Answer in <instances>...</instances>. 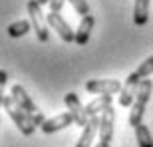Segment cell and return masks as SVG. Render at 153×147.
<instances>
[{
	"instance_id": "cell-19",
	"label": "cell",
	"mask_w": 153,
	"mask_h": 147,
	"mask_svg": "<svg viewBox=\"0 0 153 147\" xmlns=\"http://www.w3.org/2000/svg\"><path fill=\"white\" fill-rule=\"evenodd\" d=\"M64 2H66V0H50V10L52 12H60L62 6H64Z\"/></svg>"
},
{
	"instance_id": "cell-11",
	"label": "cell",
	"mask_w": 153,
	"mask_h": 147,
	"mask_svg": "<svg viewBox=\"0 0 153 147\" xmlns=\"http://www.w3.org/2000/svg\"><path fill=\"white\" fill-rule=\"evenodd\" d=\"M10 96L14 97V102L20 105V108L24 109V111H28L30 115H36L38 113V108H36V103H34V99L26 94V90H24L22 85H12V90H10Z\"/></svg>"
},
{
	"instance_id": "cell-17",
	"label": "cell",
	"mask_w": 153,
	"mask_h": 147,
	"mask_svg": "<svg viewBox=\"0 0 153 147\" xmlns=\"http://www.w3.org/2000/svg\"><path fill=\"white\" fill-rule=\"evenodd\" d=\"M137 74H139V78L141 79H147L149 76L153 74V56H149V58H145L139 66H137V70H135Z\"/></svg>"
},
{
	"instance_id": "cell-1",
	"label": "cell",
	"mask_w": 153,
	"mask_h": 147,
	"mask_svg": "<svg viewBox=\"0 0 153 147\" xmlns=\"http://www.w3.org/2000/svg\"><path fill=\"white\" fill-rule=\"evenodd\" d=\"M2 105H4V111L8 113V117L16 123V127L20 129L22 135H32L34 129L38 125H42L46 121L44 115L42 113H36V115H30L28 111H24L16 102H14V97L12 96H2Z\"/></svg>"
},
{
	"instance_id": "cell-20",
	"label": "cell",
	"mask_w": 153,
	"mask_h": 147,
	"mask_svg": "<svg viewBox=\"0 0 153 147\" xmlns=\"http://www.w3.org/2000/svg\"><path fill=\"white\" fill-rule=\"evenodd\" d=\"M6 82H8V76H6V72H0V85H6Z\"/></svg>"
},
{
	"instance_id": "cell-2",
	"label": "cell",
	"mask_w": 153,
	"mask_h": 147,
	"mask_svg": "<svg viewBox=\"0 0 153 147\" xmlns=\"http://www.w3.org/2000/svg\"><path fill=\"white\" fill-rule=\"evenodd\" d=\"M151 91H153V82L149 78L141 79L137 96H135V102H133L131 111H129V125L131 127H137L139 123H143V115H145V108H147V103H149Z\"/></svg>"
},
{
	"instance_id": "cell-10",
	"label": "cell",
	"mask_w": 153,
	"mask_h": 147,
	"mask_svg": "<svg viewBox=\"0 0 153 147\" xmlns=\"http://www.w3.org/2000/svg\"><path fill=\"white\" fill-rule=\"evenodd\" d=\"M100 123H102V117L100 115H91L88 125L82 129V135H79L76 147H91V143L96 139V133H100Z\"/></svg>"
},
{
	"instance_id": "cell-6",
	"label": "cell",
	"mask_w": 153,
	"mask_h": 147,
	"mask_svg": "<svg viewBox=\"0 0 153 147\" xmlns=\"http://www.w3.org/2000/svg\"><path fill=\"white\" fill-rule=\"evenodd\" d=\"M123 90L119 79H90L85 82V91L90 94H100V96H114Z\"/></svg>"
},
{
	"instance_id": "cell-7",
	"label": "cell",
	"mask_w": 153,
	"mask_h": 147,
	"mask_svg": "<svg viewBox=\"0 0 153 147\" xmlns=\"http://www.w3.org/2000/svg\"><path fill=\"white\" fill-rule=\"evenodd\" d=\"M139 84H141V78H139L137 72L129 74V76L125 78L123 90L119 91V105H123V108H131V105H133L137 90H139Z\"/></svg>"
},
{
	"instance_id": "cell-16",
	"label": "cell",
	"mask_w": 153,
	"mask_h": 147,
	"mask_svg": "<svg viewBox=\"0 0 153 147\" xmlns=\"http://www.w3.org/2000/svg\"><path fill=\"white\" fill-rule=\"evenodd\" d=\"M30 28H32V22H28V20H16V22H12L8 26V36L10 38H20V36L28 34Z\"/></svg>"
},
{
	"instance_id": "cell-4",
	"label": "cell",
	"mask_w": 153,
	"mask_h": 147,
	"mask_svg": "<svg viewBox=\"0 0 153 147\" xmlns=\"http://www.w3.org/2000/svg\"><path fill=\"white\" fill-rule=\"evenodd\" d=\"M46 22H48V26H50L52 30H56V34L60 36L66 44L76 42V30L70 28V24L60 16V12H52L50 10V14H46Z\"/></svg>"
},
{
	"instance_id": "cell-5",
	"label": "cell",
	"mask_w": 153,
	"mask_h": 147,
	"mask_svg": "<svg viewBox=\"0 0 153 147\" xmlns=\"http://www.w3.org/2000/svg\"><path fill=\"white\" fill-rule=\"evenodd\" d=\"M64 103H66V109L74 115L76 125H79V127L84 129L85 125H88V121H90V115H88L85 108L82 105L78 94H76V91H68V94H66V97H64Z\"/></svg>"
},
{
	"instance_id": "cell-22",
	"label": "cell",
	"mask_w": 153,
	"mask_h": 147,
	"mask_svg": "<svg viewBox=\"0 0 153 147\" xmlns=\"http://www.w3.org/2000/svg\"><path fill=\"white\" fill-rule=\"evenodd\" d=\"M96 147H111V145H105V143H102V141H97V145Z\"/></svg>"
},
{
	"instance_id": "cell-21",
	"label": "cell",
	"mask_w": 153,
	"mask_h": 147,
	"mask_svg": "<svg viewBox=\"0 0 153 147\" xmlns=\"http://www.w3.org/2000/svg\"><path fill=\"white\" fill-rule=\"evenodd\" d=\"M38 4H40V6H44V4H50V0H38Z\"/></svg>"
},
{
	"instance_id": "cell-8",
	"label": "cell",
	"mask_w": 153,
	"mask_h": 147,
	"mask_svg": "<svg viewBox=\"0 0 153 147\" xmlns=\"http://www.w3.org/2000/svg\"><path fill=\"white\" fill-rule=\"evenodd\" d=\"M100 117H102V123H100V141L105 143V145H111V139H114V123H115L114 105H109Z\"/></svg>"
},
{
	"instance_id": "cell-18",
	"label": "cell",
	"mask_w": 153,
	"mask_h": 147,
	"mask_svg": "<svg viewBox=\"0 0 153 147\" xmlns=\"http://www.w3.org/2000/svg\"><path fill=\"white\" fill-rule=\"evenodd\" d=\"M70 4H72V8H74L76 12H78L82 18L90 16V4L85 2V0H68Z\"/></svg>"
},
{
	"instance_id": "cell-12",
	"label": "cell",
	"mask_w": 153,
	"mask_h": 147,
	"mask_svg": "<svg viewBox=\"0 0 153 147\" xmlns=\"http://www.w3.org/2000/svg\"><path fill=\"white\" fill-rule=\"evenodd\" d=\"M94 24H96V18L91 16H85L79 20V26L76 30V44L78 46H85L88 44V40L91 36V30H94Z\"/></svg>"
},
{
	"instance_id": "cell-9",
	"label": "cell",
	"mask_w": 153,
	"mask_h": 147,
	"mask_svg": "<svg viewBox=\"0 0 153 147\" xmlns=\"http://www.w3.org/2000/svg\"><path fill=\"white\" fill-rule=\"evenodd\" d=\"M72 123H76L74 115L70 111H66V113H60V115H56V117H52V119H46L44 123L40 125V129L50 135V133H56V131H62L66 127H70Z\"/></svg>"
},
{
	"instance_id": "cell-14",
	"label": "cell",
	"mask_w": 153,
	"mask_h": 147,
	"mask_svg": "<svg viewBox=\"0 0 153 147\" xmlns=\"http://www.w3.org/2000/svg\"><path fill=\"white\" fill-rule=\"evenodd\" d=\"M147 20H149V0H135V6H133L135 26H145Z\"/></svg>"
},
{
	"instance_id": "cell-3",
	"label": "cell",
	"mask_w": 153,
	"mask_h": 147,
	"mask_svg": "<svg viewBox=\"0 0 153 147\" xmlns=\"http://www.w3.org/2000/svg\"><path fill=\"white\" fill-rule=\"evenodd\" d=\"M26 10H28V16H30V22L34 26V32H36V38L40 42H48L50 34H48V22L44 20V14H42V6L38 4V0H28L26 4Z\"/></svg>"
},
{
	"instance_id": "cell-13",
	"label": "cell",
	"mask_w": 153,
	"mask_h": 147,
	"mask_svg": "<svg viewBox=\"0 0 153 147\" xmlns=\"http://www.w3.org/2000/svg\"><path fill=\"white\" fill-rule=\"evenodd\" d=\"M111 102H114V96H97L96 99H91L88 105H85V111H88V115H102L105 109L111 105Z\"/></svg>"
},
{
	"instance_id": "cell-15",
	"label": "cell",
	"mask_w": 153,
	"mask_h": 147,
	"mask_svg": "<svg viewBox=\"0 0 153 147\" xmlns=\"http://www.w3.org/2000/svg\"><path fill=\"white\" fill-rule=\"evenodd\" d=\"M135 129V139H137V147H153V137H151V131L145 123H139Z\"/></svg>"
}]
</instances>
